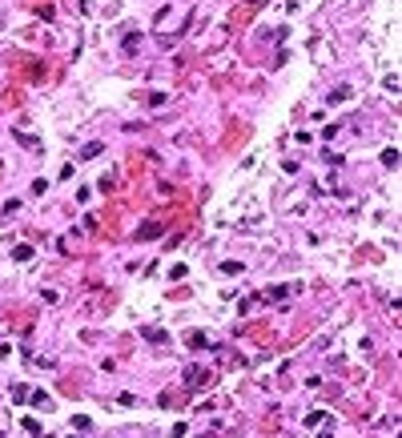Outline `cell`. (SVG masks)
<instances>
[{
  "instance_id": "cell-1",
  "label": "cell",
  "mask_w": 402,
  "mask_h": 438,
  "mask_svg": "<svg viewBox=\"0 0 402 438\" xmlns=\"http://www.w3.org/2000/svg\"><path fill=\"white\" fill-rule=\"evenodd\" d=\"M209 378H213V374H209V370H201V366H189V370H185V386H189V390H205V386H209Z\"/></svg>"
},
{
  "instance_id": "cell-2",
  "label": "cell",
  "mask_w": 402,
  "mask_h": 438,
  "mask_svg": "<svg viewBox=\"0 0 402 438\" xmlns=\"http://www.w3.org/2000/svg\"><path fill=\"white\" fill-rule=\"evenodd\" d=\"M161 233H165V221H161V217H153V221L137 225V241H153V237H161Z\"/></svg>"
},
{
  "instance_id": "cell-3",
  "label": "cell",
  "mask_w": 402,
  "mask_h": 438,
  "mask_svg": "<svg viewBox=\"0 0 402 438\" xmlns=\"http://www.w3.org/2000/svg\"><path fill=\"white\" fill-rule=\"evenodd\" d=\"M141 338H145V342H157V346H165V342H169V330H161V326H145Z\"/></svg>"
},
{
  "instance_id": "cell-4",
  "label": "cell",
  "mask_w": 402,
  "mask_h": 438,
  "mask_svg": "<svg viewBox=\"0 0 402 438\" xmlns=\"http://www.w3.org/2000/svg\"><path fill=\"white\" fill-rule=\"evenodd\" d=\"M185 346H189V350H209V338L201 330H189V334H185Z\"/></svg>"
},
{
  "instance_id": "cell-5",
  "label": "cell",
  "mask_w": 402,
  "mask_h": 438,
  "mask_svg": "<svg viewBox=\"0 0 402 438\" xmlns=\"http://www.w3.org/2000/svg\"><path fill=\"white\" fill-rule=\"evenodd\" d=\"M101 153H105V145H101V141H89V145L81 149V161H92V157H101Z\"/></svg>"
},
{
  "instance_id": "cell-6",
  "label": "cell",
  "mask_w": 402,
  "mask_h": 438,
  "mask_svg": "<svg viewBox=\"0 0 402 438\" xmlns=\"http://www.w3.org/2000/svg\"><path fill=\"white\" fill-rule=\"evenodd\" d=\"M16 141H20L24 149H33V153H41V137H28V133H20V129H16Z\"/></svg>"
},
{
  "instance_id": "cell-7",
  "label": "cell",
  "mask_w": 402,
  "mask_h": 438,
  "mask_svg": "<svg viewBox=\"0 0 402 438\" xmlns=\"http://www.w3.org/2000/svg\"><path fill=\"white\" fill-rule=\"evenodd\" d=\"M342 101H350V85H338V88L330 92V105H342Z\"/></svg>"
},
{
  "instance_id": "cell-8",
  "label": "cell",
  "mask_w": 402,
  "mask_h": 438,
  "mask_svg": "<svg viewBox=\"0 0 402 438\" xmlns=\"http://www.w3.org/2000/svg\"><path fill=\"white\" fill-rule=\"evenodd\" d=\"M33 406H41V410H48V406H52V398H48L45 390H37V394H33Z\"/></svg>"
},
{
  "instance_id": "cell-9",
  "label": "cell",
  "mask_w": 402,
  "mask_h": 438,
  "mask_svg": "<svg viewBox=\"0 0 402 438\" xmlns=\"http://www.w3.org/2000/svg\"><path fill=\"white\" fill-rule=\"evenodd\" d=\"M12 258H16V262H28V258H33V245H16Z\"/></svg>"
},
{
  "instance_id": "cell-10",
  "label": "cell",
  "mask_w": 402,
  "mask_h": 438,
  "mask_svg": "<svg viewBox=\"0 0 402 438\" xmlns=\"http://www.w3.org/2000/svg\"><path fill=\"white\" fill-rule=\"evenodd\" d=\"M382 165H390V169H398V149H386V153H382Z\"/></svg>"
},
{
  "instance_id": "cell-11",
  "label": "cell",
  "mask_w": 402,
  "mask_h": 438,
  "mask_svg": "<svg viewBox=\"0 0 402 438\" xmlns=\"http://www.w3.org/2000/svg\"><path fill=\"white\" fill-rule=\"evenodd\" d=\"M145 105H153V109H157V105H165V92H149V97H145Z\"/></svg>"
},
{
  "instance_id": "cell-12",
  "label": "cell",
  "mask_w": 402,
  "mask_h": 438,
  "mask_svg": "<svg viewBox=\"0 0 402 438\" xmlns=\"http://www.w3.org/2000/svg\"><path fill=\"white\" fill-rule=\"evenodd\" d=\"M24 430H28V434H45V430H41V422H37V418H24Z\"/></svg>"
}]
</instances>
